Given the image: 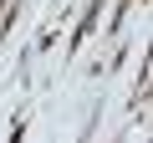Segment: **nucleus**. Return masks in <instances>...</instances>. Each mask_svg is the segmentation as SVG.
<instances>
[]
</instances>
